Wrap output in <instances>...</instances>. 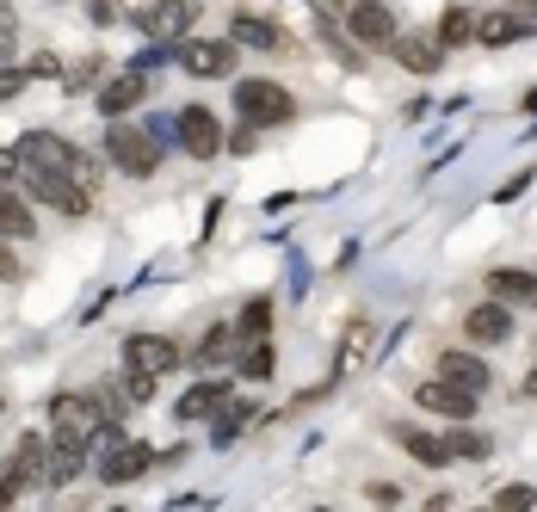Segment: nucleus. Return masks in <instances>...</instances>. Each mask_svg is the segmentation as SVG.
<instances>
[{
	"label": "nucleus",
	"mask_w": 537,
	"mask_h": 512,
	"mask_svg": "<svg viewBox=\"0 0 537 512\" xmlns=\"http://www.w3.org/2000/svg\"><path fill=\"white\" fill-rule=\"evenodd\" d=\"M235 105H241V124H254V130L291 124V112H297V99L284 93L278 81H241L235 87Z\"/></svg>",
	"instance_id": "obj_1"
},
{
	"label": "nucleus",
	"mask_w": 537,
	"mask_h": 512,
	"mask_svg": "<svg viewBox=\"0 0 537 512\" xmlns=\"http://www.w3.org/2000/svg\"><path fill=\"white\" fill-rule=\"evenodd\" d=\"M99 401L93 395H62V401H50V426H56V445H75V451H87L93 438H99Z\"/></svg>",
	"instance_id": "obj_2"
},
{
	"label": "nucleus",
	"mask_w": 537,
	"mask_h": 512,
	"mask_svg": "<svg viewBox=\"0 0 537 512\" xmlns=\"http://www.w3.org/2000/svg\"><path fill=\"white\" fill-rule=\"evenodd\" d=\"M105 155H112V167H124L130 179H149V173L161 167L155 136L136 130V124H112V130H105Z\"/></svg>",
	"instance_id": "obj_3"
},
{
	"label": "nucleus",
	"mask_w": 537,
	"mask_h": 512,
	"mask_svg": "<svg viewBox=\"0 0 537 512\" xmlns=\"http://www.w3.org/2000/svg\"><path fill=\"white\" fill-rule=\"evenodd\" d=\"M179 68L198 81H229L235 75V44H217V38H186L179 44Z\"/></svg>",
	"instance_id": "obj_4"
},
{
	"label": "nucleus",
	"mask_w": 537,
	"mask_h": 512,
	"mask_svg": "<svg viewBox=\"0 0 537 512\" xmlns=\"http://www.w3.org/2000/svg\"><path fill=\"white\" fill-rule=\"evenodd\" d=\"M13 155H19V167H31V173H68V167H75V149H68L62 136H50V130H25Z\"/></svg>",
	"instance_id": "obj_5"
},
{
	"label": "nucleus",
	"mask_w": 537,
	"mask_h": 512,
	"mask_svg": "<svg viewBox=\"0 0 537 512\" xmlns=\"http://www.w3.org/2000/svg\"><path fill=\"white\" fill-rule=\"evenodd\" d=\"M346 31L358 44H396V7H389V0H352Z\"/></svg>",
	"instance_id": "obj_6"
},
{
	"label": "nucleus",
	"mask_w": 537,
	"mask_h": 512,
	"mask_svg": "<svg viewBox=\"0 0 537 512\" xmlns=\"http://www.w3.org/2000/svg\"><path fill=\"white\" fill-rule=\"evenodd\" d=\"M149 469V445H130V438H105V451H99V482H136V475Z\"/></svg>",
	"instance_id": "obj_7"
},
{
	"label": "nucleus",
	"mask_w": 537,
	"mask_h": 512,
	"mask_svg": "<svg viewBox=\"0 0 537 512\" xmlns=\"http://www.w3.org/2000/svg\"><path fill=\"white\" fill-rule=\"evenodd\" d=\"M142 19V31H149V38H186V25L198 19V0H149V7L136 13Z\"/></svg>",
	"instance_id": "obj_8"
},
{
	"label": "nucleus",
	"mask_w": 537,
	"mask_h": 512,
	"mask_svg": "<svg viewBox=\"0 0 537 512\" xmlns=\"http://www.w3.org/2000/svg\"><path fill=\"white\" fill-rule=\"evenodd\" d=\"M124 364H130L136 377H161V371H173V364H179V346H173V340H161V334H130Z\"/></svg>",
	"instance_id": "obj_9"
},
{
	"label": "nucleus",
	"mask_w": 537,
	"mask_h": 512,
	"mask_svg": "<svg viewBox=\"0 0 537 512\" xmlns=\"http://www.w3.org/2000/svg\"><path fill=\"white\" fill-rule=\"evenodd\" d=\"M179 142H186V155L210 161L223 149V130H217V118H210L204 105H186V112H179Z\"/></svg>",
	"instance_id": "obj_10"
},
{
	"label": "nucleus",
	"mask_w": 537,
	"mask_h": 512,
	"mask_svg": "<svg viewBox=\"0 0 537 512\" xmlns=\"http://www.w3.org/2000/svg\"><path fill=\"white\" fill-rule=\"evenodd\" d=\"M414 395H420V408H433V414H445V420H470L476 401H482V395L457 389V383H445V377H439V383H420Z\"/></svg>",
	"instance_id": "obj_11"
},
{
	"label": "nucleus",
	"mask_w": 537,
	"mask_h": 512,
	"mask_svg": "<svg viewBox=\"0 0 537 512\" xmlns=\"http://www.w3.org/2000/svg\"><path fill=\"white\" fill-rule=\"evenodd\" d=\"M488 297H494V303H519V309H537V272H519V266H494V272H488Z\"/></svg>",
	"instance_id": "obj_12"
},
{
	"label": "nucleus",
	"mask_w": 537,
	"mask_h": 512,
	"mask_svg": "<svg viewBox=\"0 0 537 512\" xmlns=\"http://www.w3.org/2000/svg\"><path fill=\"white\" fill-rule=\"evenodd\" d=\"M463 334H470L476 346H500L513 334V315H507V303H476L470 315H463Z\"/></svg>",
	"instance_id": "obj_13"
},
{
	"label": "nucleus",
	"mask_w": 537,
	"mask_h": 512,
	"mask_svg": "<svg viewBox=\"0 0 537 512\" xmlns=\"http://www.w3.org/2000/svg\"><path fill=\"white\" fill-rule=\"evenodd\" d=\"M439 377L457 383V389H470V395H482V389L494 383V371H488L476 352H445V358H439Z\"/></svg>",
	"instance_id": "obj_14"
},
{
	"label": "nucleus",
	"mask_w": 537,
	"mask_h": 512,
	"mask_svg": "<svg viewBox=\"0 0 537 512\" xmlns=\"http://www.w3.org/2000/svg\"><path fill=\"white\" fill-rule=\"evenodd\" d=\"M142 93H149V75H142V68H130V75H118L112 87L99 93V112H105V118H124L130 105L142 99Z\"/></svg>",
	"instance_id": "obj_15"
},
{
	"label": "nucleus",
	"mask_w": 537,
	"mask_h": 512,
	"mask_svg": "<svg viewBox=\"0 0 537 512\" xmlns=\"http://www.w3.org/2000/svg\"><path fill=\"white\" fill-rule=\"evenodd\" d=\"M229 44H247V50H284V31H278V25H266V19H254V13H235Z\"/></svg>",
	"instance_id": "obj_16"
},
{
	"label": "nucleus",
	"mask_w": 537,
	"mask_h": 512,
	"mask_svg": "<svg viewBox=\"0 0 537 512\" xmlns=\"http://www.w3.org/2000/svg\"><path fill=\"white\" fill-rule=\"evenodd\" d=\"M396 438L408 445V457L426 463V469H445L451 463V445H445V438H433V432H420V426H396Z\"/></svg>",
	"instance_id": "obj_17"
},
{
	"label": "nucleus",
	"mask_w": 537,
	"mask_h": 512,
	"mask_svg": "<svg viewBox=\"0 0 537 512\" xmlns=\"http://www.w3.org/2000/svg\"><path fill=\"white\" fill-rule=\"evenodd\" d=\"M476 38L494 50V44H519V38H531V19H519V13H488V19H476Z\"/></svg>",
	"instance_id": "obj_18"
},
{
	"label": "nucleus",
	"mask_w": 537,
	"mask_h": 512,
	"mask_svg": "<svg viewBox=\"0 0 537 512\" xmlns=\"http://www.w3.org/2000/svg\"><path fill=\"white\" fill-rule=\"evenodd\" d=\"M396 62L414 68V75H433L445 62V50H439V38H396Z\"/></svg>",
	"instance_id": "obj_19"
},
{
	"label": "nucleus",
	"mask_w": 537,
	"mask_h": 512,
	"mask_svg": "<svg viewBox=\"0 0 537 512\" xmlns=\"http://www.w3.org/2000/svg\"><path fill=\"white\" fill-rule=\"evenodd\" d=\"M0 235H13V241H31V235H38V216H31L25 198H13L7 186H0Z\"/></svg>",
	"instance_id": "obj_20"
},
{
	"label": "nucleus",
	"mask_w": 537,
	"mask_h": 512,
	"mask_svg": "<svg viewBox=\"0 0 537 512\" xmlns=\"http://www.w3.org/2000/svg\"><path fill=\"white\" fill-rule=\"evenodd\" d=\"M223 401H229V389H223V383H192V395L179 401V420H210V414L223 408Z\"/></svg>",
	"instance_id": "obj_21"
},
{
	"label": "nucleus",
	"mask_w": 537,
	"mask_h": 512,
	"mask_svg": "<svg viewBox=\"0 0 537 512\" xmlns=\"http://www.w3.org/2000/svg\"><path fill=\"white\" fill-rule=\"evenodd\" d=\"M247 420H254V401H247V395H229L223 408H217V445H235V432H241Z\"/></svg>",
	"instance_id": "obj_22"
},
{
	"label": "nucleus",
	"mask_w": 537,
	"mask_h": 512,
	"mask_svg": "<svg viewBox=\"0 0 537 512\" xmlns=\"http://www.w3.org/2000/svg\"><path fill=\"white\" fill-rule=\"evenodd\" d=\"M235 340H241L235 327H210V334H204V346H198V358H204V364H229V358L241 352Z\"/></svg>",
	"instance_id": "obj_23"
},
{
	"label": "nucleus",
	"mask_w": 537,
	"mask_h": 512,
	"mask_svg": "<svg viewBox=\"0 0 537 512\" xmlns=\"http://www.w3.org/2000/svg\"><path fill=\"white\" fill-rule=\"evenodd\" d=\"M470 31H476V19L463 13V7H451V13L439 19V31H433V38H439V50H457L463 38H470Z\"/></svg>",
	"instance_id": "obj_24"
},
{
	"label": "nucleus",
	"mask_w": 537,
	"mask_h": 512,
	"mask_svg": "<svg viewBox=\"0 0 537 512\" xmlns=\"http://www.w3.org/2000/svg\"><path fill=\"white\" fill-rule=\"evenodd\" d=\"M235 358H241V371H247V377H272V346H266V334H260V340H241Z\"/></svg>",
	"instance_id": "obj_25"
},
{
	"label": "nucleus",
	"mask_w": 537,
	"mask_h": 512,
	"mask_svg": "<svg viewBox=\"0 0 537 512\" xmlns=\"http://www.w3.org/2000/svg\"><path fill=\"white\" fill-rule=\"evenodd\" d=\"M531 506H537V494H531L525 482H513V488L494 494V512H531Z\"/></svg>",
	"instance_id": "obj_26"
},
{
	"label": "nucleus",
	"mask_w": 537,
	"mask_h": 512,
	"mask_svg": "<svg viewBox=\"0 0 537 512\" xmlns=\"http://www.w3.org/2000/svg\"><path fill=\"white\" fill-rule=\"evenodd\" d=\"M445 445H451V457H476V463L488 457V438L482 432H457V438H445Z\"/></svg>",
	"instance_id": "obj_27"
},
{
	"label": "nucleus",
	"mask_w": 537,
	"mask_h": 512,
	"mask_svg": "<svg viewBox=\"0 0 537 512\" xmlns=\"http://www.w3.org/2000/svg\"><path fill=\"white\" fill-rule=\"evenodd\" d=\"M25 93V68H0V105H13Z\"/></svg>",
	"instance_id": "obj_28"
},
{
	"label": "nucleus",
	"mask_w": 537,
	"mask_h": 512,
	"mask_svg": "<svg viewBox=\"0 0 537 512\" xmlns=\"http://www.w3.org/2000/svg\"><path fill=\"white\" fill-rule=\"evenodd\" d=\"M19 488H25V482H19V469L7 463V469H0V506H13V500H19Z\"/></svg>",
	"instance_id": "obj_29"
},
{
	"label": "nucleus",
	"mask_w": 537,
	"mask_h": 512,
	"mask_svg": "<svg viewBox=\"0 0 537 512\" xmlns=\"http://www.w3.org/2000/svg\"><path fill=\"white\" fill-rule=\"evenodd\" d=\"M87 19H93V25H112V19H118V7H112V0H93Z\"/></svg>",
	"instance_id": "obj_30"
},
{
	"label": "nucleus",
	"mask_w": 537,
	"mask_h": 512,
	"mask_svg": "<svg viewBox=\"0 0 537 512\" xmlns=\"http://www.w3.org/2000/svg\"><path fill=\"white\" fill-rule=\"evenodd\" d=\"M229 149H235V155H247V149H254V124H241V130L229 136Z\"/></svg>",
	"instance_id": "obj_31"
},
{
	"label": "nucleus",
	"mask_w": 537,
	"mask_h": 512,
	"mask_svg": "<svg viewBox=\"0 0 537 512\" xmlns=\"http://www.w3.org/2000/svg\"><path fill=\"white\" fill-rule=\"evenodd\" d=\"M13 173H19V155H13V149H0V179H13Z\"/></svg>",
	"instance_id": "obj_32"
},
{
	"label": "nucleus",
	"mask_w": 537,
	"mask_h": 512,
	"mask_svg": "<svg viewBox=\"0 0 537 512\" xmlns=\"http://www.w3.org/2000/svg\"><path fill=\"white\" fill-rule=\"evenodd\" d=\"M315 7H321V13H346V0H315Z\"/></svg>",
	"instance_id": "obj_33"
},
{
	"label": "nucleus",
	"mask_w": 537,
	"mask_h": 512,
	"mask_svg": "<svg viewBox=\"0 0 537 512\" xmlns=\"http://www.w3.org/2000/svg\"><path fill=\"white\" fill-rule=\"evenodd\" d=\"M19 266H13V253H0V278H13Z\"/></svg>",
	"instance_id": "obj_34"
},
{
	"label": "nucleus",
	"mask_w": 537,
	"mask_h": 512,
	"mask_svg": "<svg viewBox=\"0 0 537 512\" xmlns=\"http://www.w3.org/2000/svg\"><path fill=\"white\" fill-rule=\"evenodd\" d=\"M7 56H13V44H7V31H0V68H7Z\"/></svg>",
	"instance_id": "obj_35"
},
{
	"label": "nucleus",
	"mask_w": 537,
	"mask_h": 512,
	"mask_svg": "<svg viewBox=\"0 0 537 512\" xmlns=\"http://www.w3.org/2000/svg\"><path fill=\"white\" fill-rule=\"evenodd\" d=\"M525 395H537V377H531V383H525Z\"/></svg>",
	"instance_id": "obj_36"
},
{
	"label": "nucleus",
	"mask_w": 537,
	"mask_h": 512,
	"mask_svg": "<svg viewBox=\"0 0 537 512\" xmlns=\"http://www.w3.org/2000/svg\"><path fill=\"white\" fill-rule=\"evenodd\" d=\"M525 7H531V13H537V0H525Z\"/></svg>",
	"instance_id": "obj_37"
},
{
	"label": "nucleus",
	"mask_w": 537,
	"mask_h": 512,
	"mask_svg": "<svg viewBox=\"0 0 537 512\" xmlns=\"http://www.w3.org/2000/svg\"><path fill=\"white\" fill-rule=\"evenodd\" d=\"M315 512H328V506H315Z\"/></svg>",
	"instance_id": "obj_38"
}]
</instances>
